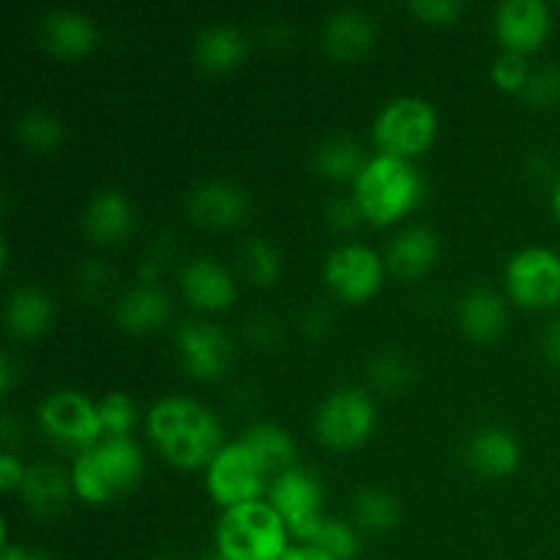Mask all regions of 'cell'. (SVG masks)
<instances>
[{
	"instance_id": "6da1fadb",
	"label": "cell",
	"mask_w": 560,
	"mask_h": 560,
	"mask_svg": "<svg viewBox=\"0 0 560 560\" xmlns=\"http://www.w3.org/2000/svg\"><path fill=\"white\" fill-rule=\"evenodd\" d=\"M145 432L170 465L184 470L208 468L224 448L222 421L189 397H164L148 410Z\"/></svg>"
},
{
	"instance_id": "7a4b0ae2",
	"label": "cell",
	"mask_w": 560,
	"mask_h": 560,
	"mask_svg": "<svg viewBox=\"0 0 560 560\" xmlns=\"http://www.w3.org/2000/svg\"><path fill=\"white\" fill-rule=\"evenodd\" d=\"M71 487L85 503H107L135 490L145 474V454L126 438H102L71 463Z\"/></svg>"
},
{
	"instance_id": "3957f363",
	"label": "cell",
	"mask_w": 560,
	"mask_h": 560,
	"mask_svg": "<svg viewBox=\"0 0 560 560\" xmlns=\"http://www.w3.org/2000/svg\"><path fill=\"white\" fill-rule=\"evenodd\" d=\"M353 197L366 222L392 224L419 206L424 197V178L408 159L375 153L355 178Z\"/></svg>"
},
{
	"instance_id": "277c9868",
	"label": "cell",
	"mask_w": 560,
	"mask_h": 560,
	"mask_svg": "<svg viewBox=\"0 0 560 560\" xmlns=\"http://www.w3.org/2000/svg\"><path fill=\"white\" fill-rule=\"evenodd\" d=\"M288 525L268 501L224 509L217 523V552L228 560H279L288 552Z\"/></svg>"
},
{
	"instance_id": "5b68a950",
	"label": "cell",
	"mask_w": 560,
	"mask_h": 560,
	"mask_svg": "<svg viewBox=\"0 0 560 560\" xmlns=\"http://www.w3.org/2000/svg\"><path fill=\"white\" fill-rule=\"evenodd\" d=\"M438 126L441 118L435 104L421 96H397L383 104L381 113L375 115L372 137L381 153L413 162L435 142Z\"/></svg>"
},
{
	"instance_id": "8992f818",
	"label": "cell",
	"mask_w": 560,
	"mask_h": 560,
	"mask_svg": "<svg viewBox=\"0 0 560 560\" xmlns=\"http://www.w3.org/2000/svg\"><path fill=\"white\" fill-rule=\"evenodd\" d=\"M377 424V408L370 392L342 386L328 394L315 410V435L334 452L364 446Z\"/></svg>"
},
{
	"instance_id": "52a82bcc",
	"label": "cell",
	"mask_w": 560,
	"mask_h": 560,
	"mask_svg": "<svg viewBox=\"0 0 560 560\" xmlns=\"http://www.w3.org/2000/svg\"><path fill=\"white\" fill-rule=\"evenodd\" d=\"M38 424L44 435L60 448L82 454L85 448L96 446L104 438L102 419H98V402L85 397L74 388H58L47 394L36 410Z\"/></svg>"
},
{
	"instance_id": "ba28073f",
	"label": "cell",
	"mask_w": 560,
	"mask_h": 560,
	"mask_svg": "<svg viewBox=\"0 0 560 560\" xmlns=\"http://www.w3.org/2000/svg\"><path fill=\"white\" fill-rule=\"evenodd\" d=\"M268 470L241 441L224 443L222 452L206 468V490L222 509L262 501L268 492Z\"/></svg>"
},
{
	"instance_id": "9c48e42d",
	"label": "cell",
	"mask_w": 560,
	"mask_h": 560,
	"mask_svg": "<svg viewBox=\"0 0 560 560\" xmlns=\"http://www.w3.org/2000/svg\"><path fill=\"white\" fill-rule=\"evenodd\" d=\"M509 299L525 310H550L560 304V255L547 246L514 252L503 271Z\"/></svg>"
},
{
	"instance_id": "30bf717a",
	"label": "cell",
	"mask_w": 560,
	"mask_h": 560,
	"mask_svg": "<svg viewBox=\"0 0 560 560\" xmlns=\"http://www.w3.org/2000/svg\"><path fill=\"white\" fill-rule=\"evenodd\" d=\"M268 503L288 525L290 536L310 545L323 525V485L312 470L293 468L273 476L268 485Z\"/></svg>"
},
{
	"instance_id": "8fae6325",
	"label": "cell",
	"mask_w": 560,
	"mask_h": 560,
	"mask_svg": "<svg viewBox=\"0 0 560 560\" xmlns=\"http://www.w3.org/2000/svg\"><path fill=\"white\" fill-rule=\"evenodd\" d=\"M323 279L337 299L361 304L381 290L386 279V257L366 244H342L328 252Z\"/></svg>"
},
{
	"instance_id": "7c38bea8",
	"label": "cell",
	"mask_w": 560,
	"mask_h": 560,
	"mask_svg": "<svg viewBox=\"0 0 560 560\" xmlns=\"http://www.w3.org/2000/svg\"><path fill=\"white\" fill-rule=\"evenodd\" d=\"M178 364L197 381H219L235 361V345L222 326L211 320H186L175 331Z\"/></svg>"
},
{
	"instance_id": "4fadbf2b",
	"label": "cell",
	"mask_w": 560,
	"mask_h": 560,
	"mask_svg": "<svg viewBox=\"0 0 560 560\" xmlns=\"http://www.w3.org/2000/svg\"><path fill=\"white\" fill-rule=\"evenodd\" d=\"M552 11L545 0H503L495 9V36L503 49L528 55L547 42Z\"/></svg>"
},
{
	"instance_id": "5bb4252c",
	"label": "cell",
	"mask_w": 560,
	"mask_h": 560,
	"mask_svg": "<svg viewBox=\"0 0 560 560\" xmlns=\"http://www.w3.org/2000/svg\"><path fill=\"white\" fill-rule=\"evenodd\" d=\"M186 211L200 228L233 230L249 217V197L233 180L208 178L189 191Z\"/></svg>"
},
{
	"instance_id": "9a60e30c",
	"label": "cell",
	"mask_w": 560,
	"mask_h": 560,
	"mask_svg": "<svg viewBox=\"0 0 560 560\" xmlns=\"http://www.w3.org/2000/svg\"><path fill=\"white\" fill-rule=\"evenodd\" d=\"M463 459L474 474L487 476V479H501V476H512L520 468L523 446L512 430L487 424L465 438Z\"/></svg>"
},
{
	"instance_id": "2e32d148",
	"label": "cell",
	"mask_w": 560,
	"mask_h": 560,
	"mask_svg": "<svg viewBox=\"0 0 560 560\" xmlns=\"http://www.w3.org/2000/svg\"><path fill=\"white\" fill-rule=\"evenodd\" d=\"M180 293L195 310L222 312L238 299V282L217 257H195L180 268Z\"/></svg>"
},
{
	"instance_id": "e0dca14e",
	"label": "cell",
	"mask_w": 560,
	"mask_h": 560,
	"mask_svg": "<svg viewBox=\"0 0 560 560\" xmlns=\"http://www.w3.org/2000/svg\"><path fill=\"white\" fill-rule=\"evenodd\" d=\"M323 47L337 60H359L372 52L377 42V22L364 9L342 5L323 22Z\"/></svg>"
},
{
	"instance_id": "ac0fdd59",
	"label": "cell",
	"mask_w": 560,
	"mask_h": 560,
	"mask_svg": "<svg viewBox=\"0 0 560 560\" xmlns=\"http://www.w3.org/2000/svg\"><path fill=\"white\" fill-rule=\"evenodd\" d=\"M115 323L126 334H151L167 326L173 317V301L156 282H137L115 301Z\"/></svg>"
},
{
	"instance_id": "d6986e66",
	"label": "cell",
	"mask_w": 560,
	"mask_h": 560,
	"mask_svg": "<svg viewBox=\"0 0 560 560\" xmlns=\"http://www.w3.org/2000/svg\"><path fill=\"white\" fill-rule=\"evenodd\" d=\"M457 323L465 337L476 342H492L509 326V306L490 284H470L457 301Z\"/></svg>"
},
{
	"instance_id": "ffe728a7",
	"label": "cell",
	"mask_w": 560,
	"mask_h": 560,
	"mask_svg": "<svg viewBox=\"0 0 560 560\" xmlns=\"http://www.w3.org/2000/svg\"><path fill=\"white\" fill-rule=\"evenodd\" d=\"M441 255V238L424 224H408L386 246V268L399 279H419L435 266Z\"/></svg>"
},
{
	"instance_id": "44dd1931",
	"label": "cell",
	"mask_w": 560,
	"mask_h": 560,
	"mask_svg": "<svg viewBox=\"0 0 560 560\" xmlns=\"http://www.w3.org/2000/svg\"><path fill=\"white\" fill-rule=\"evenodd\" d=\"M82 230L96 244H120L135 230V206L120 189H102L82 211Z\"/></svg>"
},
{
	"instance_id": "7402d4cb",
	"label": "cell",
	"mask_w": 560,
	"mask_h": 560,
	"mask_svg": "<svg viewBox=\"0 0 560 560\" xmlns=\"http://www.w3.org/2000/svg\"><path fill=\"white\" fill-rule=\"evenodd\" d=\"M42 42L60 58H82L98 42L96 22L77 9H52L42 20Z\"/></svg>"
},
{
	"instance_id": "603a6c76",
	"label": "cell",
	"mask_w": 560,
	"mask_h": 560,
	"mask_svg": "<svg viewBox=\"0 0 560 560\" xmlns=\"http://www.w3.org/2000/svg\"><path fill=\"white\" fill-rule=\"evenodd\" d=\"M195 60L202 71L211 74H228V71L238 69L244 63L246 52H249V42L246 33L233 22H213V25L202 27L195 38Z\"/></svg>"
},
{
	"instance_id": "cb8c5ba5",
	"label": "cell",
	"mask_w": 560,
	"mask_h": 560,
	"mask_svg": "<svg viewBox=\"0 0 560 560\" xmlns=\"http://www.w3.org/2000/svg\"><path fill=\"white\" fill-rule=\"evenodd\" d=\"M74 492L71 474H66L55 463H33L27 465L25 481L20 487V495L25 509L36 517H55L69 506V498Z\"/></svg>"
},
{
	"instance_id": "d4e9b609",
	"label": "cell",
	"mask_w": 560,
	"mask_h": 560,
	"mask_svg": "<svg viewBox=\"0 0 560 560\" xmlns=\"http://www.w3.org/2000/svg\"><path fill=\"white\" fill-rule=\"evenodd\" d=\"M55 315L52 299L47 290L36 288V284H20L9 293L3 306L5 328L14 334L16 339H36L49 328Z\"/></svg>"
},
{
	"instance_id": "484cf974",
	"label": "cell",
	"mask_w": 560,
	"mask_h": 560,
	"mask_svg": "<svg viewBox=\"0 0 560 560\" xmlns=\"http://www.w3.org/2000/svg\"><path fill=\"white\" fill-rule=\"evenodd\" d=\"M241 443L255 454L257 463L268 470V476L299 468V446L284 427L271 424V421H255L244 430Z\"/></svg>"
},
{
	"instance_id": "4316f807",
	"label": "cell",
	"mask_w": 560,
	"mask_h": 560,
	"mask_svg": "<svg viewBox=\"0 0 560 560\" xmlns=\"http://www.w3.org/2000/svg\"><path fill=\"white\" fill-rule=\"evenodd\" d=\"M366 162L370 156L361 142L348 135H331L315 148V170L326 180H337V184H345V180L355 184Z\"/></svg>"
},
{
	"instance_id": "83f0119b",
	"label": "cell",
	"mask_w": 560,
	"mask_h": 560,
	"mask_svg": "<svg viewBox=\"0 0 560 560\" xmlns=\"http://www.w3.org/2000/svg\"><path fill=\"white\" fill-rule=\"evenodd\" d=\"M350 514L359 530L366 534H388L399 523V501L386 487H361L350 503Z\"/></svg>"
},
{
	"instance_id": "f1b7e54d",
	"label": "cell",
	"mask_w": 560,
	"mask_h": 560,
	"mask_svg": "<svg viewBox=\"0 0 560 560\" xmlns=\"http://www.w3.org/2000/svg\"><path fill=\"white\" fill-rule=\"evenodd\" d=\"M366 381L383 397H399L416 383V366L399 350H377L366 361Z\"/></svg>"
},
{
	"instance_id": "f546056e",
	"label": "cell",
	"mask_w": 560,
	"mask_h": 560,
	"mask_svg": "<svg viewBox=\"0 0 560 560\" xmlns=\"http://www.w3.org/2000/svg\"><path fill=\"white\" fill-rule=\"evenodd\" d=\"M14 137L31 151H58L60 145L66 142L69 131H66L63 120L58 118L55 113L44 107H31L22 109L14 120Z\"/></svg>"
},
{
	"instance_id": "4dcf8cb0",
	"label": "cell",
	"mask_w": 560,
	"mask_h": 560,
	"mask_svg": "<svg viewBox=\"0 0 560 560\" xmlns=\"http://www.w3.org/2000/svg\"><path fill=\"white\" fill-rule=\"evenodd\" d=\"M235 257H238V268L244 279L255 288H271L282 277V255H279L271 241L246 238L235 252Z\"/></svg>"
},
{
	"instance_id": "1f68e13d",
	"label": "cell",
	"mask_w": 560,
	"mask_h": 560,
	"mask_svg": "<svg viewBox=\"0 0 560 560\" xmlns=\"http://www.w3.org/2000/svg\"><path fill=\"white\" fill-rule=\"evenodd\" d=\"M310 545L331 556L334 560H355L361 552V536L355 525L337 517H326L320 528H317V534L312 536Z\"/></svg>"
},
{
	"instance_id": "d6a6232c",
	"label": "cell",
	"mask_w": 560,
	"mask_h": 560,
	"mask_svg": "<svg viewBox=\"0 0 560 560\" xmlns=\"http://www.w3.org/2000/svg\"><path fill=\"white\" fill-rule=\"evenodd\" d=\"M98 419H102L104 438H126L137 424V405L129 394L109 392L98 402Z\"/></svg>"
},
{
	"instance_id": "836d02e7",
	"label": "cell",
	"mask_w": 560,
	"mask_h": 560,
	"mask_svg": "<svg viewBox=\"0 0 560 560\" xmlns=\"http://www.w3.org/2000/svg\"><path fill=\"white\" fill-rule=\"evenodd\" d=\"M520 96L530 107H556L560 104V63H541L539 69H530V77Z\"/></svg>"
},
{
	"instance_id": "e575fe53",
	"label": "cell",
	"mask_w": 560,
	"mask_h": 560,
	"mask_svg": "<svg viewBox=\"0 0 560 560\" xmlns=\"http://www.w3.org/2000/svg\"><path fill=\"white\" fill-rule=\"evenodd\" d=\"M528 77H530L528 55L503 49V52H498V58L492 60V82H495L501 91L520 93L525 88V82H528Z\"/></svg>"
},
{
	"instance_id": "d590c367",
	"label": "cell",
	"mask_w": 560,
	"mask_h": 560,
	"mask_svg": "<svg viewBox=\"0 0 560 560\" xmlns=\"http://www.w3.org/2000/svg\"><path fill=\"white\" fill-rule=\"evenodd\" d=\"M109 284H113V271L104 266L102 260H82V266L77 268V290H80L82 299L98 301L102 295H107Z\"/></svg>"
},
{
	"instance_id": "8d00e7d4",
	"label": "cell",
	"mask_w": 560,
	"mask_h": 560,
	"mask_svg": "<svg viewBox=\"0 0 560 560\" xmlns=\"http://www.w3.org/2000/svg\"><path fill=\"white\" fill-rule=\"evenodd\" d=\"M244 334L246 339H249V345H255V348H262V350H271L282 342V323H279L271 312H255V315L246 320Z\"/></svg>"
},
{
	"instance_id": "74e56055",
	"label": "cell",
	"mask_w": 560,
	"mask_h": 560,
	"mask_svg": "<svg viewBox=\"0 0 560 560\" xmlns=\"http://www.w3.org/2000/svg\"><path fill=\"white\" fill-rule=\"evenodd\" d=\"M408 11L432 25H448L463 14L465 3L463 0H410Z\"/></svg>"
},
{
	"instance_id": "f35d334b",
	"label": "cell",
	"mask_w": 560,
	"mask_h": 560,
	"mask_svg": "<svg viewBox=\"0 0 560 560\" xmlns=\"http://www.w3.org/2000/svg\"><path fill=\"white\" fill-rule=\"evenodd\" d=\"M326 222L331 224L339 233H348V230H355L361 222H364V211L355 202L353 195H342L328 200L326 206Z\"/></svg>"
},
{
	"instance_id": "ab89813d",
	"label": "cell",
	"mask_w": 560,
	"mask_h": 560,
	"mask_svg": "<svg viewBox=\"0 0 560 560\" xmlns=\"http://www.w3.org/2000/svg\"><path fill=\"white\" fill-rule=\"evenodd\" d=\"M173 241H175L173 235L164 233V235H159L151 246H148V255H145V260H142V282H153V279L159 277V271H162V268L173 260L175 249H178Z\"/></svg>"
},
{
	"instance_id": "60d3db41",
	"label": "cell",
	"mask_w": 560,
	"mask_h": 560,
	"mask_svg": "<svg viewBox=\"0 0 560 560\" xmlns=\"http://www.w3.org/2000/svg\"><path fill=\"white\" fill-rule=\"evenodd\" d=\"M25 474H27V465H22V459L16 457V454L11 452L0 454V487H3L5 492L20 490L22 481H25Z\"/></svg>"
},
{
	"instance_id": "b9f144b4",
	"label": "cell",
	"mask_w": 560,
	"mask_h": 560,
	"mask_svg": "<svg viewBox=\"0 0 560 560\" xmlns=\"http://www.w3.org/2000/svg\"><path fill=\"white\" fill-rule=\"evenodd\" d=\"M331 312L326 310V304H312L304 310V317H301V326H304V334L310 337H326L331 331Z\"/></svg>"
},
{
	"instance_id": "7bdbcfd3",
	"label": "cell",
	"mask_w": 560,
	"mask_h": 560,
	"mask_svg": "<svg viewBox=\"0 0 560 560\" xmlns=\"http://www.w3.org/2000/svg\"><path fill=\"white\" fill-rule=\"evenodd\" d=\"M539 345H541V353H545V359L550 361L556 370H560V317L547 323L545 331H541V337H539Z\"/></svg>"
},
{
	"instance_id": "ee69618b",
	"label": "cell",
	"mask_w": 560,
	"mask_h": 560,
	"mask_svg": "<svg viewBox=\"0 0 560 560\" xmlns=\"http://www.w3.org/2000/svg\"><path fill=\"white\" fill-rule=\"evenodd\" d=\"M20 377H22V364L14 359V353L5 350V353L0 355V388H3V392H11Z\"/></svg>"
},
{
	"instance_id": "f6af8a7d",
	"label": "cell",
	"mask_w": 560,
	"mask_h": 560,
	"mask_svg": "<svg viewBox=\"0 0 560 560\" xmlns=\"http://www.w3.org/2000/svg\"><path fill=\"white\" fill-rule=\"evenodd\" d=\"M279 560H334V558L326 556V552L317 550V547L312 545H299V547H288V552H284Z\"/></svg>"
},
{
	"instance_id": "bcb514c9",
	"label": "cell",
	"mask_w": 560,
	"mask_h": 560,
	"mask_svg": "<svg viewBox=\"0 0 560 560\" xmlns=\"http://www.w3.org/2000/svg\"><path fill=\"white\" fill-rule=\"evenodd\" d=\"M0 560H47L42 552H33L27 547L20 545H3V552H0Z\"/></svg>"
},
{
	"instance_id": "7dc6e473",
	"label": "cell",
	"mask_w": 560,
	"mask_h": 560,
	"mask_svg": "<svg viewBox=\"0 0 560 560\" xmlns=\"http://www.w3.org/2000/svg\"><path fill=\"white\" fill-rule=\"evenodd\" d=\"M552 211H556V217L560 219V175L556 180V189H552Z\"/></svg>"
},
{
	"instance_id": "c3c4849f",
	"label": "cell",
	"mask_w": 560,
	"mask_h": 560,
	"mask_svg": "<svg viewBox=\"0 0 560 560\" xmlns=\"http://www.w3.org/2000/svg\"><path fill=\"white\" fill-rule=\"evenodd\" d=\"M206 560H228V558H222V556H219V552H213V556H208Z\"/></svg>"
},
{
	"instance_id": "681fc988",
	"label": "cell",
	"mask_w": 560,
	"mask_h": 560,
	"mask_svg": "<svg viewBox=\"0 0 560 560\" xmlns=\"http://www.w3.org/2000/svg\"><path fill=\"white\" fill-rule=\"evenodd\" d=\"M148 560H170V558H148Z\"/></svg>"
}]
</instances>
